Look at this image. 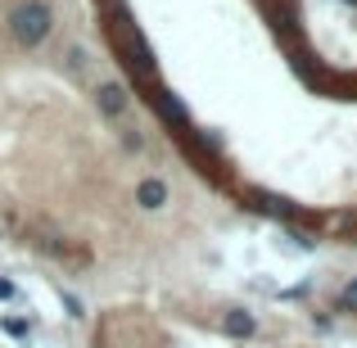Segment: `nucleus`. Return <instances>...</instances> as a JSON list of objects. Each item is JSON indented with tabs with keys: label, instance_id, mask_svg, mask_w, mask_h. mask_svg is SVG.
<instances>
[{
	"label": "nucleus",
	"instance_id": "obj_8",
	"mask_svg": "<svg viewBox=\"0 0 357 348\" xmlns=\"http://www.w3.org/2000/svg\"><path fill=\"white\" fill-rule=\"evenodd\" d=\"M335 312H357V280L340 289V303H335Z\"/></svg>",
	"mask_w": 357,
	"mask_h": 348
},
{
	"label": "nucleus",
	"instance_id": "obj_6",
	"mask_svg": "<svg viewBox=\"0 0 357 348\" xmlns=\"http://www.w3.org/2000/svg\"><path fill=\"white\" fill-rule=\"evenodd\" d=\"M136 204L145 213H158L167 204V181H158V176H145V181H136Z\"/></svg>",
	"mask_w": 357,
	"mask_h": 348
},
{
	"label": "nucleus",
	"instance_id": "obj_9",
	"mask_svg": "<svg viewBox=\"0 0 357 348\" xmlns=\"http://www.w3.org/2000/svg\"><path fill=\"white\" fill-rule=\"evenodd\" d=\"M27 331H32V321H23V317H5V335H14V340H23Z\"/></svg>",
	"mask_w": 357,
	"mask_h": 348
},
{
	"label": "nucleus",
	"instance_id": "obj_2",
	"mask_svg": "<svg viewBox=\"0 0 357 348\" xmlns=\"http://www.w3.org/2000/svg\"><path fill=\"white\" fill-rule=\"evenodd\" d=\"M54 27V14L45 0H23V5H14V14H9V36H14L18 45H41L45 36H50Z\"/></svg>",
	"mask_w": 357,
	"mask_h": 348
},
{
	"label": "nucleus",
	"instance_id": "obj_3",
	"mask_svg": "<svg viewBox=\"0 0 357 348\" xmlns=\"http://www.w3.org/2000/svg\"><path fill=\"white\" fill-rule=\"evenodd\" d=\"M249 209L267 213V218L285 222V227H321V218H312V213L294 209V204H289L285 195H271V190H249Z\"/></svg>",
	"mask_w": 357,
	"mask_h": 348
},
{
	"label": "nucleus",
	"instance_id": "obj_10",
	"mask_svg": "<svg viewBox=\"0 0 357 348\" xmlns=\"http://www.w3.org/2000/svg\"><path fill=\"white\" fill-rule=\"evenodd\" d=\"M82 68H86V50L73 45V50H68V73H77V77H82Z\"/></svg>",
	"mask_w": 357,
	"mask_h": 348
},
{
	"label": "nucleus",
	"instance_id": "obj_12",
	"mask_svg": "<svg viewBox=\"0 0 357 348\" xmlns=\"http://www.w3.org/2000/svg\"><path fill=\"white\" fill-rule=\"evenodd\" d=\"M0 298H14V285H9V280H0Z\"/></svg>",
	"mask_w": 357,
	"mask_h": 348
},
{
	"label": "nucleus",
	"instance_id": "obj_4",
	"mask_svg": "<svg viewBox=\"0 0 357 348\" xmlns=\"http://www.w3.org/2000/svg\"><path fill=\"white\" fill-rule=\"evenodd\" d=\"M149 105L158 109V118H163L167 127H176V131L195 127V122H190V109H185V105H181V96H172L167 86H154V91H149Z\"/></svg>",
	"mask_w": 357,
	"mask_h": 348
},
{
	"label": "nucleus",
	"instance_id": "obj_11",
	"mask_svg": "<svg viewBox=\"0 0 357 348\" xmlns=\"http://www.w3.org/2000/svg\"><path fill=\"white\" fill-rule=\"evenodd\" d=\"M63 308H68V317H86V312H82V303H77L73 294H63Z\"/></svg>",
	"mask_w": 357,
	"mask_h": 348
},
{
	"label": "nucleus",
	"instance_id": "obj_5",
	"mask_svg": "<svg viewBox=\"0 0 357 348\" xmlns=\"http://www.w3.org/2000/svg\"><path fill=\"white\" fill-rule=\"evenodd\" d=\"M96 109L105 118H122L127 114V86H122V82H100L96 86Z\"/></svg>",
	"mask_w": 357,
	"mask_h": 348
},
{
	"label": "nucleus",
	"instance_id": "obj_1",
	"mask_svg": "<svg viewBox=\"0 0 357 348\" xmlns=\"http://www.w3.org/2000/svg\"><path fill=\"white\" fill-rule=\"evenodd\" d=\"M105 32H109V41H114V54H118L122 73L136 82V91H145V96H149V91L158 86V63H154L145 36H140L136 23H131V9L122 5V0H109V9H105Z\"/></svg>",
	"mask_w": 357,
	"mask_h": 348
},
{
	"label": "nucleus",
	"instance_id": "obj_7",
	"mask_svg": "<svg viewBox=\"0 0 357 348\" xmlns=\"http://www.w3.org/2000/svg\"><path fill=\"white\" fill-rule=\"evenodd\" d=\"M222 331H227L231 340H249V335L258 331V321H253V312H244V308H227V317H222Z\"/></svg>",
	"mask_w": 357,
	"mask_h": 348
}]
</instances>
